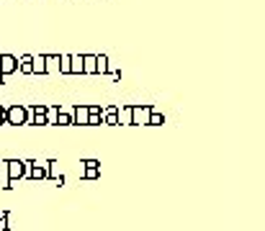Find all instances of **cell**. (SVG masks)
Returning <instances> with one entry per match:
<instances>
[{
    "label": "cell",
    "instance_id": "cell-12",
    "mask_svg": "<svg viewBox=\"0 0 265 231\" xmlns=\"http://www.w3.org/2000/svg\"><path fill=\"white\" fill-rule=\"evenodd\" d=\"M57 126H72V111L60 108V111H57Z\"/></svg>",
    "mask_w": 265,
    "mask_h": 231
},
{
    "label": "cell",
    "instance_id": "cell-7",
    "mask_svg": "<svg viewBox=\"0 0 265 231\" xmlns=\"http://www.w3.org/2000/svg\"><path fill=\"white\" fill-rule=\"evenodd\" d=\"M31 75H47V57L31 54Z\"/></svg>",
    "mask_w": 265,
    "mask_h": 231
},
{
    "label": "cell",
    "instance_id": "cell-2",
    "mask_svg": "<svg viewBox=\"0 0 265 231\" xmlns=\"http://www.w3.org/2000/svg\"><path fill=\"white\" fill-rule=\"evenodd\" d=\"M150 111H152L150 103L131 105V126H147V121H150Z\"/></svg>",
    "mask_w": 265,
    "mask_h": 231
},
{
    "label": "cell",
    "instance_id": "cell-6",
    "mask_svg": "<svg viewBox=\"0 0 265 231\" xmlns=\"http://www.w3.org/2000/svg\"><path fill=\"white\" fill-rule=\"evenodd\" d=\"M72 123L75 126H88V105L85 103H78L72 108Z\"/></svg>",
    "mask_w": 265,
    "mask_h": 231
},
{
    "label": "cell",
    "instance_id": "cell-22",
    "mask_svg": "<svg viewBox=\"0 0 265 231\" xmlns=\"http://www.w3.org/2000/svg\"><path fill=\"white\" fill-rule=\"evenodd\" d=\"M3 123H5V108L0 105V126H3Z\"/></svg>",
    "mask_w": 265,
    "mask_h": 231
},
{
    "label": "cell",
    "instance_id": "cell-11",
    "mask_svg": "<svg viewBox=\"0 0 265 231\" xmlns=\"http://www.w3.org/2000/svg\"><path fill=\"white\" fill-rule=\"evenodd\" d=\"M83 75H95V54H83Z\"/></svg>",
    "mask_w": 265,
    "mask_h": 231
},
{
    "label": "cell",
    "instance_id": "cell-19",
    "mask_svg": "<svg viewBox=\"0 0 265 231\" xmlns=\"http://www.w3.org/2000/svg\"><path fill=\"white\" fill-rule=\"evenodd\" d=\"M60 75H70V54H60Z\"/></svg>",
    "mask_w": 265,
    "mask_h": 231
},
{
    "label": "cell",
    "instance_id": "cell-13",
    "mask_svg": "<svg viewBox=\"0 0 265 231\" xmlns=\"http://www.w3.org/2000/svg\"><path fill=\"white\" fill-rule=\"evenodd\" d=\"M119 123L131 126V105H119Z\"/></svg>",
    "mask_w": 265,
    "mask_h": 231
},
{
    "label": "cell",
    "instance_id": "cell-21",
    "mask_svg": "<svg viewBox=\"0 0 265 231\" xmlns=\"http://www.w3.org/2000/svg\"><path fill=\"white\" fill-rule=\"evenodd\" d=\"M80 164H83V167H100V162H98V159H83Z\"/></svg>",
    "mask_w": 265,
    "mask_h": 231
},
{
    "label": "cell",
    "instance_id": "cell-3",
    "mask_svg": "<svg viewBox=\"0 0 265 231\" xmlns=\"http://www.w3.org/2000/svg\"><path fill=\"white\" fill-rule=\"evenodd\" d=\"M26 177V159H8V180H10V188L16 185L18 180Z\"/></svg>",
    "mask_w": 265,
    "mask_h": 231
},
{
    "label": "cell",
    "instance_id": "cell-14",
    "mask_svg": "<svg viewBox=\"0 0 265 231\" xmlns=\"http://www.w3.org/2000/svg\"><path fill=\"white\" fill-rule=\"evenodd\" d=\"M106 72H108V57L95 54V75H106Z\"/></svg>",
    "mask_w": 265,
    "mask_h": 231
},
{
    "label": "cell",
    "instance_id": "cell-18",
    "mask_svg": "<svg viewBox=\"0 0 265 231\" xmlns=\"http://www.w3.org/2000/svg\"><path fill=\"white\" fill-rule=\"evenodd\" d=\"M57 105H47V126H57Z\"/></svg>",
    "mask_w": 265,
    "mask_h": 231
},
{
    "label": "cell",
    "instance_id": "cell-17",
    "mask_svg": "<svg viewBox=\"0 0 265 231\" xmlns=\"http://www.w3.org/2000/svg\"><path fill=\"white\" fill-rule=\"evenodd\" d=\"M18 72H23V75H31V54H23V57H18Z\"/></svg>",
    "mask_w": 265,
    "mask_h": 231
},
{
    "label": "cell",
    "instance_id": "cell-1",
    "mask_svg": "<svg viewBox=\"0 0 265 231\" xmlns=\"http://www.w3.org/2000/svg\"><path fill=\"white\" fill-rule=\"evenodd\" d=\"M28 108L23 103H13L5 108V123H10V126H28Z\"/></svg>",
    "mask_w": 265,
    "mask_h": 231
},
{
    "label": "cell",
    "instance_id": "cell-5",
    "mask_svg": "<svg viewBox=\"0 0 265 231\" xmlns=\"http://www.w3.org/2000/svg\"><path fill=\"white\" fill-rule=\"evenodd\" d=\"M100 123L119 126V105H100Z\"/></svg>",
    "mask_w": 265,
    "mask_h": 231
},
{
    "label": "cell",
    "instance_id": "cell-20",
    "mask_svg": "<svg viewBox=\"0 0 265 231\" xmlns=\"http://www.w3.org/2000/svg\"><path fill=\"white\" fill-rule=\"evenodd\" d=\"M10 226H8V213L5 211H0V231H8Z\"/></svg>",
    "mask_w": 265,
    "mask_h": 231
},
{
    "label": "cell",
    "instance_id": "cell-4",
    "mask_svg": "<svg viewBox=\"0 0 265 231\" xmlns=\"http://www.w3.org/2000/svg\"><path fill=\"white\" fill-rule=\"evenodd\" d=\"M16 72H18V59L13 54H0V82H5V77Z\"/></svg>",
    "mask_w": 265,
    "mask_h": 231
},
{
    "label": "cell",
    "instance_id": "cell-16",
    "mask_svg": "<svg viewBox=\"0 0 265 231\" xmlns=\"http://www.w3.org/2000/svg\"><path fill=\"white\" fill-rule=\"evenodd\" d=\"M0 188H10V180H8V159H0Z\"/></svg>",
    "mask_w": 265,
    "mask_h": 231
},
{
    "label": "cell",
    "instance_id": "cell-15",
    "mask_svg": "<svg viewBox=\"0 0 265 231\" xmlns=\"http://www.w3.org/2000/svg\"><path fill=\"white\" fill-rule=\"evenodd\" d=\"M165 123V116L157 111V108L152 105V111H150V121H147V126H163Z\"/></svg>",
    "mask_w": 265,
    "mask_h": 231
},
{
    "label": "cell",
    "instance_id": "cell-10",
    "mask_svg": "<svg viewBox=\"0 0 265 231\" xmlns=\"http://www.w3.org/2000/svg\"><path fill=\"white\" fill-rule=\"evenodd\" d=\"M70 75H83V54H70Z\"/></svg>",
    "mask_w": 265,
    "mask_h": 231
},
{
    "label": "cell",
    "instance_id": "cell-9",
    "mask_svg": "<svg viewBox=\"0 0 265 231\" xmlns=\"http://www.w3.org/2000/svg\"><path fill=\"white\" fill-rule=\"evenodd\" d=\"M88 126H100V105H88Z\"/></svg>",
    "mask_w": 265,
    "mask_h": 231
},
{
    "label": "cell",
    "instance_id": "cell-8",
    "mask_svg": "<svg viewBox=\"0 0 265 231\" xmlns=\"http://www.w3.org/2000/svg\"><path fill=\"white\" fill-rule=\"evenodd\" d=\"M47 57V75H60V54H44Z\"/></svg>",
    "mask_w": 265,
    "mask_h": 231
}]
</instances>
